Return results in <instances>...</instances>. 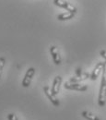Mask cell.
Returning a JSON list of instances; mask_svg holds the SVG:
<instances>
[{"label": "cell", "mask_w": 106, "mask_h": 120, "mask_svg": "<svg viewBox=\"0 0 106 120\" xmlns=\"http://www.w3.org/2000/svg\"><path fill=\"white\" fill-rule=\"evenodd\" d=\"M104 64H105L104 62H99V63L95 66V68H94L92 73L91 74V80H96V79H97V78L100 76L101 72H102V70H103Z\"/></svg>", "instance_id": "7"}, {"label": "cell", "mask_w": 106, "mask_h": 120, "mask_svg": "<svg viewBox=\"0 0 106 120\" xmlns=\"http://www.w3.org/2000/svg\"><path fill=\"white\" fill-rule=\"evenodd\" d=\"M61 83H62V77L61 76H56L54 79V82H53V86L51 88L52 91L57 95L60 91V86H61Z\"/></svg>", "instance_id": "8"}, {"label": "cell", "mask_w": 106, "mask_h": 120, "mask_svg": "<svg viewBox=\"0 0 106 120\" xmlns=\"http://www.w3.org/2000/svg\"><path fill=\"white\" fill-rule=\"evenodd\" d=\"M82 74H83V73H82L81 68H77V70H76V76L78 77V76H81Z\"/></svg>", "instance_id": "15"}, {"label": "cell", "mask_w": 106, "mask_h": 120, "mask_svg": "<svg viewBox=\"0 0 106 120\" xmlns=\"http://www.w3.org/2000/svg\"><path fill=\"white\" fill-rule=\"evenodd\" d=\"M5 64H6V59L5 57L1 56L0 57V78H1V75H2V72H3V68L5 67Z\"/></svg>", "instance_id": "12"}, {"label": "cell", "mask_w": 106, "mask_h": 120, "mask_svg": "<svg viewBox=\"0 0 106 120\" xmlns=\"http://www.w3.org/2000/svg\"><path fill=\"white\" fill-rule=\"evenodd\" d=\"M50 53H51V56H52V58L54 63L56 65V66H59L62 63V58H61V55L59 53V50L57 49L56 46L55 45H52L50 47Z\"/></svg>", "instance_id": "5"}, {"label": "cell", "mask_w": 106, "mask_h": 120, "mask_svg": "<svg viewBox=\"0 0 106 120\" xmlns=\"http://www.w3.org/2000/svg\"><path fill=\"white\" fill-rule=\"evenodd\" d=\"M64 87L67 90H77V91H85L88 90V86L84 85V84H80V83H69V82H66Z\"/></svg>", "instance_id": "6"}, {"label": "cell", "mask_w": 106, "mask_h": 120, "mask_svg": "<svg viewBox=\"0 0 106 120\" xmlns=\"http://www.w3.org/2000/svg\"><path fill=\"white\" fill-rule=\"evenodd\" d=\"M75 16V13H72V12H65V13H62L57 16V19L58 20H67V19H73Z\"/></svg>", "instance_id": "10"}, {"label": "cell", "mask_w": 106, "mask_h": 120, "mask_svg": "<svg viewBox=\"0 0 106 120\" xmlns=\"http://www.w3.org/2000/svg\"><path fill=\"white\" fill-rule=\"evenodd\" d=\"M7 119L8 120H18V116H16L15 114H8L7 115Z\"/></svg>", "instance_id": "13"}, {"label": "cell", "mask_w": 106, "mask_h": 120, "mask_svg": "<svg viewBox=\"0 0 106 120\" xmlns=\"http://www.w3.org/2000/svg\"><path fill=\"white\" fill-rule=\"evenodd\" d=\"M106 104V63L104 64L102 70V78L101 81V87L98 97V105L100 106H104Z\"/></svg>", "instance_id": "1"}, {"label": "cell", "mask_w": 106, "mask_h": 120, "mask_svg": "<svg viewBox=\"0 0 106 120\" xmlns=\"http://www.w3.org/2000/svg\"><path fill=\"white\" fill-rule=\"evenodd\" d=\"M81 116H82L84 118H86L87 120H100L97 116L93 115L92 113L89 112V111H83V112L81 113Z\"/></svg>", "instance_id": "11"}, {"label": "cell", "mask_w": 106, "mask_h": 120, "mask_svg": "<svg viewBox=\"0 0 106 120\" xmlns=\"http://www.w3.org/2000/svg\"><path fill=\"white\" fill-rule=\"evenodd\" d=\"M100 55H101V56L103 57L106 61V50H102V51H100Z\"/></svg>", "instance_id": "14"}, {"label": "cell", "mask_w": 106, "mask_h": 120, "mask_svg": "<svg viewBox=\"0 0 106 120\" xmlns=\"http://www.w3.org/2000/svg\"><path fill=\"white\" fill-rule=\"evenodd\" d=\"M89 78H91V75L89 73H83L81 76H75V77H72L70 78L69 79V83H80L81 81L83 80H86L88 79Z\"/></svg>", "instance_id": "9"}, {"label": "cell", "mask_w": 106, "mask_h": 120, "mask_svg": "<svg viewBox=\"0 0 106 120\" xmlns=\"http://www.w3.org/2000/svg\"><path fill=\"white\" fill-rule=\"evenodd\" d=\"M44 91L46 96L48 97V99L50 100V102L55 105V106H59V105H60V102H59V100L57 99L56 95L52 91V90H51L48 86H44Z\"/></svg>", "instance_id": "4"}, {"label": "cell", "mask_w": 106, "mask_h": 120, "mask_svg": "<svg viewBox=\"0 0 106 120\" xmlns=\"http://www.w3.org/2000/svg\"><path fill=\"white\" fill-rule=\"evenodd\" d=\"M54 4L57 7H60L62 8H65L66 10H67V12H72V13H77V8L75 6H73L72 4H70L67 1H63V0H55Z\"/></svg>", "instance_id": "2"}, {"label": "cell", "mask_w": 106, "mask_h": 120, "mask_svg": "<svg viewBox=\"0 0 106 120\" xmlns=\"http://www.w3.org/2000/svg\"><path fill=\"white\" fill-rule=\"evenodd\" d=\"M34 74H35V68H30L26 71V74L24 76V78H23V79H22V83H21V85H22L24 88H28L30 85Z\"/></svg>", "instance_id": "3"}]
</instances>
